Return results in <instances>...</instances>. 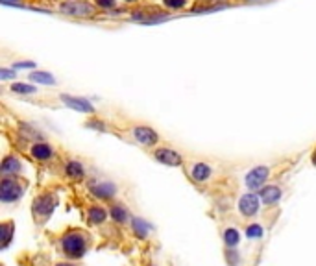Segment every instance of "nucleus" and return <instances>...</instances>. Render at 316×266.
Masks as SVG:
<instances>
[{"mask_svg": "<svg viewBox=\"0 0 316 266\" xmlns=\"http://www.w3.org/2000/svg\"><path fill=\"white\" fill-rule=\"evenodd\" d=\"M132 228H134V231L137 233V236H139V238H144V236H148V231H150V226L146 224L144 220H140V218H134Z\"/></svg>", "mask_w": 316, "mask_h": 266, "instance_id": "13", "label": "nucleus"}, {"mask_svg": "<svg viewBox=\"0 0 316 266\" xmlns=\"http://www.w3.org/2000/svg\"><path fill=\"white\" fill-rule=\"evenodd\" d=\"M106 216H108V212L104 211L102 207H91L89 209V222H92V224H102Z\"/></svg>", "mask_w": 316, "mask_h": 266, "instance_id": "15", "label": "nucleus"}, {"mask_svg": "<svg viewBox=\"0 0 316 266\" xmlns=\"http://www.w3.org/2000/svg\"><path fill=\"white\" fill-rule=\"evenodd\" d=\"M58 266H70V264H65V262H61V264H58Z\"/></svg>", "mask_w": 316, "mask_h": 266, "instance_id": "22", "label": "nucleus"}, {"mask_svg": "<svg viewBox=\"0 0 316 266\" xmlns=\"http://www.w3.org/2000/svg\"><path fill=\"white\" fill-rule=\"evenodd\" d=\"M134 135L137 139L142 142L144 146H152L158 142V133L154 132L152 128H146V126H139L134 130Z\"/></svg>", "mask_w": 316, "mask_h": 266, "instance_id": "7", "label": "nucleus"}, {"mask_svg": "<svg viewBox=\"0 0 316 266\" xmlns=\"http://www.w3.org/2000/svg\"><path fill=\"white\" fill-rule=\"evenodd\" d=\"M54 200L50 196H39V198L34 202V214L36 218H46L54 209Z\"/></svg>", "mask_w": 316, "mask_h": 266, "instance_id": "5", "label": "nucleus"}, {"mask_svg": "<svg viewBox=\"0 0 316 266\" xmlns=\"http://www.w3.org/2000/svg\"><path fill=\"white\" fill-rule=\"evenodd\" d=\"M154 156H156L159 163L168 164V166H180L182 164V156L172 150V148H158L154 152Z\"/></svg>", "mask_w": 316, "mask_h": 266, "instance_id": "4", "label": "nucleus"}, {"mask_svg": "<svg viewBox=\"0 0 316 266\" xmlns=\"http://www.w3.org/2000/svg\"><path fill=\"white\" fill-rule=\"evenodd\" d=\"M209 176H211V168L204 163H196L192 168H190V178L198 183H204L209 180Z\"/></svg>", "mask_w": 316, "mask_h": 266, "instance_id": "8", "label": "nucleus"}, {"mask_svg": "<svg viewBox=\"0 0 316 266\" xmlns=\"http://www.w3.org/2000/svg\"><path fill=\"white\" fill-rule=\"evenodd\" d=\"M32 156L36 159H39V161H44V159H48L50 156H52V148H50L48 144H34L32 146Z\"/></svg>", "mask_w": 316, "mask_h": 266, "instance_id": "12", "label": "nucleus"}, {"mask_svg": "<svg viewBox=\"0 0 316 266\" xmlns=\"http://www.w3.org/2000/svg\"><path fill=\"white\" fill-rule=\"evenodd\" d=\"M12 91H15V92H36V89L30 87V85H24V84H13Z\"/></svg>", "mask_w": 316, "mask_h": 266, "instance_id": "21", "label": "nucleus"}, {"mask_svg": "<svg viewBox=\"0 0 316 266\" xmlns=\"http://www.w3.org/2000/svg\"><path fill=\"white\" fill-rule=\"evenodd\" d=\"M12 233H13V226L12 224H4L2 226V248H6L10 238H12Z\"/></svg>", "mask_w": 316, "mask_h": 266, "instance_id": "18", "label": "nucleus"}, {"mask_svg": "<svg viewBox=\"0 0 316 266\" xmlns=\"http://www.w3.org/2000/svg\"><path fill=\"white\" fill-rule=\"evenodd\" d=\"M63 100L70 106V108L78 109V111H86V113H91L92 108L91 104L87 102V100H82V98H72V96H63Z\"/></svg>", "mask_w": 316, "mask_h": 266, "instance_id": "11", "label": "nucleus"}, {"mask_svg": "<svg viewBox=\"0 0 316 266\" xmlns=\"http://www.w3.org/2000/svg\"><path fill=\"white\" fill-rule=\"evenodd\" d=\"M67 176L72 178V180H82L84 178V166L78 163V161H70L67 164Z\"/></svg>", "mask_w": 316, "mask_h": 266, "instance_id": "14", "label": "nucleus"}, {"mask_svg": "<svg viewBox=\"0 0 316 266\" xmlns=\"http://www.w3.org/2000/svg\"><path fill=\"white\" fill-rule=\"evenodd\" d=\"M32 80H36V82H41V84H54V78H50L48 74H44V72L32 74Z\"/></svg>", "mask_w": 316, "mask_h": 266, "instance_id": "20", "label": "nucleus"}, {"mask_svg": "<svg viewBox=\"0 0 316 266\" xmlns=\"http://www.w3.org/2000/svg\"><path fill=\"white\" fill-rule=\"evenodd\" d=\"M22 194V187H18V183L15 178H4L2 180V194L0 198L2 202H13Z\"/></svg>", "mask_w": 316, "mask_h": 266, "instance_id": "2", "label": "nucleus"}, {"mask_svg": "<svg viewBox=\"0 0 316 266\" xmlns=\"http://www.w3.org/2000/svg\"><path fill=\"white\" fill-rule=\"evenodd\" d=\"M61 248H63V254L67 255V257L80 259L87 250L86 236H84V233H80V231H70V233H67V235L63 236Z\"/></svg>", "mask_w": 316, "mask_h": 266, "instance_id": "1", "label": "nucleus"}, {"mask_svg": "<svg viewBox=\"0 0 316 266\" xmlns=\"http://www.w3.org/2000/svg\"><path fill=\"white\" fill-rule=\"evenodd\" d=\"M111 216L115 218V222H126L128 211H126L122 206H113L111 207Z\"/></svg>", "mask_w": 316, "mask_h": 266, "instance_id": "16", "label": "nucleus"}, {"mask_svg": "<svg viewBox=\"0 0 316 266\" xmlns=\"http://www.w3.org/2000/svg\"><path fill=\"white\" fill-rule=\"evenodd\" d=\"M261 200L264 202V204H276L278 200L281 198V190L278 187H264L261 188Z\"/></svg>", "mask_w": 316, "mask_h": 266, "instance_id": "10", "label": "nucleus"}, {"mask_svg": "<svg viewBox=\"0 0 316 266\" xmlns=\"http://www.w3.org/2000/svg\"><path fill=\"white\" fill-rule=\"evenodd\" d=\"M246 235L250 236V238H261L262 236V228L261 226H257V224H252L246 230Z\"/></svg>", "mask_w": 316, "mask_h": 266, "instance_id": "19", "label": "nucleus"}, {"mask_svg": "<svg viewBox=\"0 0 316 266\" xmlns=\"http://www.w3.org/2000/svg\"><path fill=\"white\" fill-rule=\"evenodd\" d=\"M92 194H94L96 198L110 200L115 196V185H111V183H100V185H94V187H92Z\"/></svg>", "mask_w": 316, "mask_h": 266, "instance_id": "9", "label": "nucleus"}, {"mask_svg": "<svg viewBox=\"0 0 316 266\" xmlns=\"http://www.w3.org/2000/svg\"><path fill=\"white\" fill-rule=\"evenodd\" d=\"M238 209H240V212H242L244 216H254L257 212V209H259V198H257L256 194H246L238 202Z\"/></svg>", "mask_w": 316, "mask_h": 266, "instance_id": "6", "label": "nucleus"}, {"mask_svg": "<svg viewBox=\"0 0 316 266\" xmlns=\"http://www.w3.org/2000/svg\"><path fill=\"white\" fill-rule=\"evenodd\" d=\"M224 240L228 246H237L238 244V231L237 230H226Z\"/></svg>", "mask_w": 316, "mask_h": 266, "instance_id": "17", "label": "nucleus"}, {"mask_svg": "<svg viewBox=\"0 0 316 266\" xmlns=\"http://www.w3.org/2000/svg\"><path fill=\"white\" fill-rule=\"evenodd\" d=\"M268 174H270V170H268L266 166H257V168H254L246 176V185H248V188H252V190L261 188L262 185L266 183Z\"/></svg>", "mask_w": 316, "mask_h": 266, "instance_id": "3", "label": "nucleus"}]
</instances>
